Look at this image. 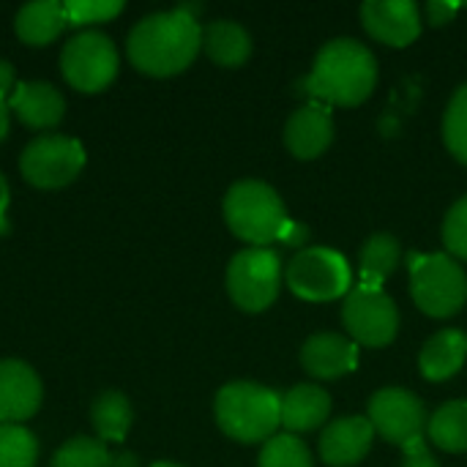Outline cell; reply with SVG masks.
<instances>
[{
	"mask_svg": "<svg viewBox=\"0 0 467 467\" xmlns=\"http://www.w3.org/2000/svg\"><path fill=\"white\" fill-rule=\"evenodd\" d=\"M375 82V55L356 38H334L317 52L309 77L298 85V93H306L312 104L323 107H356L369 99Z\"/></svg>",
	"mask_w": 467,
	"mask_h": 467,
	"instance_id": "obj_1",
	"label": "cell"
},
{
	"mask_svg": "<svg viewBox=\"0 0 467 467\" xmlns=\"http://www.w3.org/2000/svg\"><path fill=\"white\" fill-rule=\"evenodd\" d=\"M202 49V27L186 8L150 14L129 36L131 63L153 77H172L192 66Z\"/></svg>",
	"mask_w": 467,
	"mask_h": 467,
	"instance_id": "obj_2",
	"label": "cell"
},
{
	"mask_svg": "<svg viewBox=\"0 0 467 467\" xmlns=\"http://www.w3.org/2000/svg\"><path fill=\"white\" fill-rule=\"evenodd\" d=\"M216 421L238 443H268L282 427V397L260 383L238 380L216 394Z\"/></svg>",
	"mask_w": 467,
	"mask_h": 467,
	"instance_id": "obj_3",
	"label": "cell"
},
{
	"mask_svg": "<svg viewBox=\"0 0 467 467\" xmlns=\"http://www.w3.org/2000/svg\"><path fill=\"white\" fill-rule=\"evenodd\" d=\"M224 219L230 230L252 246L279 241L290 222L282 197L263 181H238L224 197Z\"/></svg>",
	"mask_w": 467,
	"mask_h": 467,
	"instance_id": "obj_4",
	"label": "cell"
},
{
	"mask_svg": "<svg viewBox=\"0 0 467 467\" xmlns=\"http://www.w3.org/2000/svg\"><path fill=\"white\" fill-rule=\"evenodd\" d=\"M410 293L430 317H451L467 301V276L451 254H413Z\"/></svg>",
	"mask_w": 467,
	"mask_h": 467,
	"instance_id": "obj_5",
	"label": "cell"
},
{
	"mask_svg": "<svg viewBox=\"0 0 467 467\" xmlns=\"http://www.w3.org/2000/svg\"><path fill=\"white\" fill-rule=\"evenodd\" d=\"M282 287V260L265 246L244 249L227 268V293L244 312L268 309Z\"/></svg>",
	"mask_w": 467,
	"mask_h": 467,
	"instance_id": "obj_6",
	"label": "cell"
},
{
	"mask_svg": "<svg viewBox=\"0 0 467 467\" xmlns=\"http://www.w3.org/2000/svg\"><path fill=\"white\" fill-rule=\"evenodd\" d=\"M287 287L304 301H337L350 293L348 260L326 246L298 252L287 265Z\"/></svg>",
	"mask_w": 467,
	"mask_h": 467,
	"instance_id": "obj_7",
	"label": "cell"
},
{
	"mask_svg": "<svg viewBox=\"0 0 467 467\" xmlns=\"http://www.w3.org/2000/svg\"><path fill=\"white\" fill-rule=\"evenodd\" d=\"M342 323L353 342L367 348H386L394 342L400 331V312L397 304L380 290V287H350L345 306H342Z\"/></svg>",
	"mask_w": 467,
	"mask_h": 467,
	"instance_id": "obj_8",
	"label": "cell"
},
{
	"mask_svg": "<svg viewBox=\"0 0 467 467\" xmlns=\"http://www.w3.org/2000/svg\"><path fill=\"white\" fill-rule=\"evenodd\" d=\"M60 68L71 88L82 93H99L118 74L115 44L104 33H96V30L79 33L63 47Z\"/></svg>",
	"mask_w": 467,
	"mask_h": 467,
	"instance_id": "obj_9",
	"label": "cell"
},
{
	"mask_svg": "<svg viewBox=\"0 0 467 467\" xmlns=\"http://www.w3.org/2000/svg\"><path fill=\"white\" fill-rule=\"evenodd\" d=\"M369 424L383 441L410 449L424 441L427 410L424 402L408 389H380L369 400Z\"/></svg>",
	"mask_w": 467,
	"mask_h": 467,
	"instance_id": "obj_10",
	"label": "cell"
},
{
	"mask_svg": "<svg viewBox=\"0 0 467 467\" xmlns=\"http://www.w3.org/2000/svg\"><path fill=\"white\" fill-rule=\"evenodd\" d=\"M19 167L27 183L38 189H60L85 167V150L71 137H38L25 148Z\"/></svg>",
	"mask_w": 467,
	"mask_h": 467,
	"instance_id": "obj_11",
	"label": "cell"
},
{
	"mask_svg": "<svg viewBox=\"0 0 467 467\" xmlns=\"http://www.w3.org/2000/svg\"><path fill=\"white\" fill-rule=\"evenodd\" d=\"M361 22L372 38L389 47H408L421 33V11L410 0H367Z\"/></svg>",
	"mask_w": 467,
	"mask_h": 467,
	"instance_id": "obj_12",
	"label": "cell"
},
{
	"mask_svg": "<svg viewBox=\"0 0 467 467\" xmlns=\"http://www.w3.org/2000/svg\"><path fill=\"white\" fill-rule=\"evenodd\" d=\"M375 441V430L364 416H345L326 427L320 435V457L331 467L358 465Z\"/></svg>",
	"mask_w": 467,
	"mask_h": 467,
	"instance_id": "obj_13",
	"label": "cell"
},
{
	"mask_svg": "<svg viewBox=\"0 0 467 467\" xmlns=\"http://www.w3.org/2000/svg\"><path fill=\"white\" fill-rule=\"evenodd\" d=\"M358 364V345L339 334H315L301 348V367L320 380H337Z\"/></svg>",
	"mask_w": 467,
	"mask_h": 467,
	"instance_id": "obj_14",
	"label": "cell"
},
{
	"mask_svg": "<svg viewBox=\"0 0 467 467\" xmlns=\"http://www.w3.org/2000/svg\"><path fill=\"white\" fill-rule=\"evenodd\" d=\"M334 140V118L323 104H306L287 118L285 145L296 159H317Z\"/></svg>",
	"mask_w": 467,
	"mask_h": 467,
	"instance_id": "obj_15",
	"label": "cell"
},
{
	"mask_svg": "<svg viewBox=\"0 0 467 467\" xmlns=\"http://www.w3.org/2000/svg\"><path fill=\"white\" fill-rule=\"evenodd\" d=\"M41 405V380L22 361H0V416L5 424L27 421Z\"/></svg>",
	"mask_w": 467,
	"mask_h": 467,
	"instance_id": "obj_16",
	"label": "cell"
},
{
	"mask_svg": "<svg viewBox=\"0 0 467 467\" xmlns=\"http://www.w3.org/2000/svg\"><path fill=\"white\" fill-rule=\"evenodd\" d=\"M11 109L30 129H52L63 120L66 101L49 82H19L11 93Z\"/></svg>",
	"mask_w": 467,
	"mask_h": 467,
	"instance_id": "obj_17",
	"label": "cell"
},
{
	"mask_svg": "<svg viewBox=\"0 0 467 467\" xmlns=\"http://www.w3.org/2000/svg\"><path fill=\"white\" fill-rule=\"evenodd\" d=\"M331 416V397L320 386L301 383L282 397V427L290 435L312 432L323 427Z\"/></svg>",
	"mask_w": 467,
	"mask_h": 467,
	"instance_id": "obj_18",
	"label": "cell"
},
{
	"mask_svg": "<svg viewBox=\"0 0 467 467\" xmlns=\"http://www.w3.org/2000/svg\"><path fill=\"white\" fill-rule=\"evenodd\" d=\"M467 358V334L457 328H443L438 331L421 350L419 356V367L421 375L432 383H443L449 378H454Z\"/></svg>",
	"mask_w": 467,
	"mask_h": 467,
	"instance_id": "obj_19",
	"label": "cell"
},
{
	"mask_svg": "<svg viewBox=\"0 0 467 467\" xmlns=\"http://www.w3.org/2000/svg\"><path fill=\"white\" fill-rule=\"evenodd\" d=\"M202 49L208 52V57L219 66L235 68L241 63L249 60L252 55V38L246 33V27H241L238 22L230 19H216L202 30Z\"/></svg>",
	"mask_w": 467,
	"mask_h": 467,
	"instance_id": "obj_20",
	"label": "cell"
},
{
	"mask_svg": "<svg viewBox=\"0 0 467 467\" xmlns=\"http://www.w3.org/2000/svg\"><path fill=\"white\" fill-rule=\"evenodd\" d=\"M68 25L66 19V5L57 0H36L19 8L16 14V33L25 44L41 47L57 38V33Z\"/></svg>",
	"mask_w": 467,
	"mask_h": 467,
	"instance_id": "obj_21",
	"label": "cell"
},
{
	"mask_svg": "<svg viewBox=\"0 0 467 467\" xmlns=\"http://www.w3.org/2000/svg\"><path fill=\"white\" fill-rule=\"evenodd\" d=\"M400 260H402V246L394 235L389 233L372 235L361 249V285L380 287L397 271Z\"/></svg>",
	"mask_w": 467,
	"mask_h": 467,
	"instance_id": "obj_22",
	"label": "cell"
},
{
	"mask_svg": "<svg viewBox=\"0 0 467 467\" xmlns=\"http://www.w3.org/2000/svg\"><path fill=\"white\" fill-rule=\"evenodd\" d=\"M49 467H137L134 454H109L101 441L74 438L52 457Z\"/></svg>",
	"mask_w": 467,
	"mask_h": 467,
	"instance_id": "obj_23",
	"label": "cell"
},
{
	"mask_svg": "<svg viewBox=\"0 0 467 467\" xmlns=\"http://www.w3.org/2000/svg\"><path fill=\"white\" fill-rule=\"evenodd\" d=\"M430 438L438 449L449 454L467 451V402H449L427 424Z\"/></svg>",
	"mask_w": 467,
	"mask_h": 467,
	"instance_id": "obj_24",
	"label": "cell"
},
{
	"mask_svg": "<svg viewBox=\"0 0 467 467\" xmlns=\"http://www.w3.org/2000/svg\"><path fill=\"white\" fill-rule=\"evenodd\" d=\"M90 421L101 441H123L131 427V405L118 391H104L90 410Z\"/></svg>",
	"mask_w": 467,
	"mask_h": 467,
	"instance_id": "obj_25",
	"label": "cell"
},
{
	"mask_svg": "<svg viewBox=\"0 0 467 467\" xmlns=\"http://www.w3.org/2000/svg\"><path fill=\"white\" fill-rule=\"evenodd\" d=\"M38 443L19 424L0 427V467H36Z\"/></svg>",
	"mask_w": 467,
	"mask_h": 467,
	"instance_id": "obj_26",
	"label": "cell"
},
{
	"mask_svg": "<svg viewBox=\"0 0 467 467\" xmlns=\"http://www.w3.org/2000/svg\"><path fill=\"white\" fill-rule=\"evenodd\" d=\"M260 467H315V462L306 443L287 432V435H274L263 446Z\"/></svg>",
	"mask_w": 467,
	"mask_h": 467,
	"instance_id": "obj_27",
	"label": "cell"
},
{
	"mask_svg": "<svg viewBox=\"0 0 467 467\" xmlns=\"http://www.w3.org/2000/svg\"><path fill=\"white\" fill-rule=\"evenodd\" d=\"M443 140L449 150L454 153V159L467 164V85H462L449 101V109L443 118Z\"/></svg>",
	"mask_w": 467,
	"mask_h": 467,
	"instance_id": "obj_28",
	"label": "cell"
},
{
	"mask_svg": "<svg viewBox=\"0 0 467 467\" xmlns=\"http://www.w3.org/2000/svg\"><path fill=\"white\" fill-rule=\"evenodd\" d=\"M63 5L68 25H99L118 16L123 8L120 0H68Z\"/></svg>",
	"mask_w": 467,
	"mask_h": 467,
	"instance_id": "obj_29",
	"label": "cell"
},
{
	"mask_svg": "<svg viewBox=\"0 0 467 467\" xmlns=\"http://www.w3.org/2000/svg\"><path fill=\"white\" fill-rule=\"evenodd\" d=\"M443 244L454 260H467V197L457 200L443 222Z\"/></svg>",
	"mask_w": 467,
	"mask_h": 467,
	"instance_id": "obj_30",
	"label": "cell"
},
{
	"mask_svg": "<svg viewBox=\"0 0 467 467\" xmlns=\"http://www.w3.org/2000/svg\"><path fill=\"white\" fill-rule=\"evenodd\" d=\"M309 238H312V230H309L306 224L296 222V219H290V222L285 224L282 235H279V241H282L285 246H290V249H301Z\"/></svg>",
	"mask_w": 467,
	"mask_h": 467,
	"instance_id": "obj_31",
	"label": "cell"
},
{
	"mask_svg": "<svg viewBox=\"0 0 467 467\" xmlns=\"http://www.w3.org/2000/svg\"><path fill=\"white\" fill-rule=\"evenodd\" d=\"M402 467H441V462L432 457V451L421 441V443L405 449V462H402Z\"/></svg>",
	"mask_w": 467,
	"mask_h": 467,
	"instance_id": "obj_32",
	"label": "cell"
},
{
	"mask_svg": "<svg viewBox=\"0 0 467 467\" xmlns=\"http://www.w3.org/2000/svg\"><path fill=\"white\" fill-rule=\"evenodd\" d=\"M457 3H443V0H432V3H427V16H430V22L432 25H446V22H451V16L457 14Z\"/></svg>",
	"mask_w": 467,
	"mask_h": 467,
	"instance_id": "obj_33",
	"label": "cell"
},
{
	"mask_svg": "<svg viewBox=\"0 0 467 467\" xmlns=\"http://www.w3.org/2000/svg\"><path fill=\"white\" fill-rule=\"evenodd\" d=\"M14 88V68L8 60H0V101L11 93Z\"/></svg>",
	"mask_w": 467,
	"mask_h": 467,
	"instance_id": "obj_34",
	"label": "cell"
},
{
	"mask_svg": "<svg viewBox=\"0 0 467 467\" xmlns=\"http://www.w3.org/2000/svg\"><path fill=\"white\" fill-rule=\"evenodd\" d=\"M5 208H8V183H5V178L0 175V222H3V216H5Z\"/></svg>",
	"mask_w": 467,
	"mask_h": 467,
	"instance_id": "obj_35",
	"label": "cell"
},
{
	"mask_svg": "<svg viewBox=\"0 0 467 467\" xmlns=\"http://www.w3.org/2000/svg\"><path fill=\"white\" fill-rule=\"evenodd\" d=\"M8 134V109H5V104L0 101V140Z\"/></svg>",
	"mask_w": 467,
	"mask_h": 467,
	"instance_id": "obj_36",
	"label": "cell"
},
{
	"mask_svg": "<svg viewBox=\"0 0 467 467\" xmlns=\"http://www.w3.org/2000/svg\"><path fill=\"white\" fill-rule=\"evenodd\" d=\"M150 467H181V465H172V462H156V465Z\"/></svg>",
	"mask_w": 467,
	"mask_h": 467,
	"instance_id": "obj_37",
	"label": "cell"
},
{
	"mask_svg": "<svg viewBox=\"0 0 467 467\" xmlns=\"http://www.w3.org/2000/svg\"><path fill=\"white\" fill-rule=\"evenodd\" d=\"M3 424H5V421H3V416H0V427H3Z\"/></svg>",
	"mask_w": 467,
	"mask_h": 467,
	"instance_id": "obj_38",
	"label": "cell"
}]
</instances>
